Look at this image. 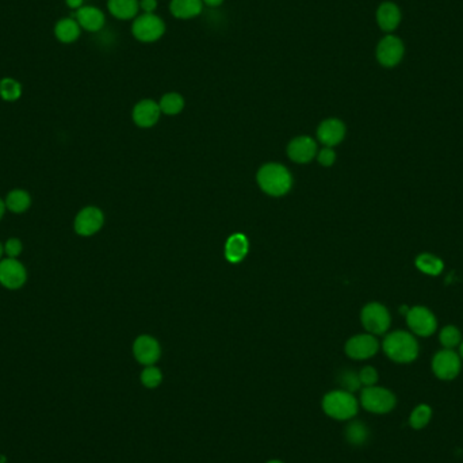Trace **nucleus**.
Here are the masks:
<instances>
[{
  "instance_id": "nucleus-23",
  "label": "nucleus",
  "mask_w": 463,
  "mask_h": 463,
  "mask_svg": "<svg viewBox=\"0 0 463 463\" xmlns=\"http://www.w3.org/2000/svg\"><path fill=\"white\" fill-rule=\"evenodd\" d=\"M344 437L350 446L362 447L370 440V429L364 423L353 419L344 428Z\"/></svg>"
},
{
  "instance_id": "nucleus-38",
  "label": "nucleus",
  "mask_w": 463,
  "mask_h": 463,
  "mask_svg": "<svg viewBox=\"0 0 463 463\" xmlns=\"http://www.w3.org/2000/svg\"><path fill=\"white\" fill-rule=\"evenodd\" d=\"M6 204H4V199H1L0 198V219L3 218V215H4V213H6Z\"/></svg>"
},
{
  "instance_id": "nucleus-29",
  "label": "nucleus",
  "mask_w": 463,
  "mask_h": 463,
  "mask_svg": "<svg viewBox=\"0 0 463 463\" xmlns=\"http://www.w3.org/2000/svg\"><path fill=\"white\" fill-rule=\"evenodd\" d=\"M439 342L443 346V348L455 350L462 343V333L455 325H446L444 328L440 329Z\"/></svg>"
},
{
  "instance_id": "nucleus-3",
  "label": "nucleus",
  "mask_w": 463,
  "mask_h": 463,
  "mask_svg": "<svg viewBox=\"0 0 463 463\" xmlns=\"http://www.w3.org/2000/svg\"><path fill=\"white\" fill-rule=\"evenodd\" d=\"M256 180L262 191L270 197H282L293 186L290 171L278 163H268L260 167L256 174Z\"/></svg>"
},
{
  "instance_id": "nucleus-18",
  "label": "nucleus",
  "mask_w": 463,
  "mask_h": 463,
  "mask_svg": "<svg viewBox=\"0 0 463 463\" xmlns=\"http://www.w3.org/2000/svg\"><path fill=\"white\" fill-rule=\"evenodd\" d=\"M248 250L250 243L247 236L243 233H235L228 237L224 248V255L229 263L237 264L246 259Z\"/></svg>"
},
{
  "instance_id": "nucleus-35",
  "label": "nucleus",
  "mask_w": 463,
  "mask_h": 463,
  "mask_svg": "<svg viewBox=\"0 0 463 463\" xmlns=\"http://www.w3.org/2000/svg\"><path fill=\"white\" fill-rule=\"evenodd\" d=\"M157 7V0H140V8L144 14H153Z\"/></svg>"
},
{
  "instance_id": "nucleus-41",
  "label": "nucleus",
  "mask_w": 463,
  "mask_h": 463,
  "mask_svg": "<svg viewBox=\"0 0 463 463\" xmlns=\"http://www.w3.org/2000/svg\"><path fill=\"white\" fill-rule=\"evenodd\" d=\"M4 255V250H3V244L0 243V257Z\"/></svg>"
},
{
  "instance_id": "nucleus-17",
  "label": "nucleus",
  "mask_w": 463,
  "mask_h": 463,
  "mask_svg": "<svg viewBox=\"0 0 463 463\" xmlns=\"http://www.w3.org/2000/svg\"><path fill=\"white\" fill-rule=\"evenodd\" d=\"M160 107L152 99H144L133 108V121L140 128H152L160 118Z\"/></svg>"
},
{
  "instance_id": "nucleus-11",
  "label": "nucleus",
  "mask_w": 463,
  "mask_h": 463,
  "mask_svg": "<svg viewBox=\"0 0 463 463\" xmlns=\"http://www.w3.org/2000/svg\"><path fill=\"white\" fill-rule=\"evenodd\" d=\"M28 281L26 267L12 257L0 260V285L8 290H18Z\"/></svg>"
},
{
  "instance_id": "nucleus-26",
  "label": "nucleus",
  "mask_w": 463,
  "mask_h": 463,
  "mask_svg": "<svg viewBox=\"0 0 463 463\" xmlns=\"http://www.w3.org/2000/svg\"><path fill=\"white\" fill-rule=\"evenodd\" d=\"M22 97V84L12 77L0 80V98L6 102H17Z\"/></svg>"
},
{
  "instance_id": "nucleus-32",
  "label": "nucleus",
  "mask_w": 463,
  "mask_h": 463,
  "mask_svg": "<svg viewBox=\"0 0 463 463\" xmlns=\"http://www.w3.org/2000/svg\"><path fill=\"white\" fill-rule=\"evenodd\" d=\"M357 374H359V380H360V384H362L363 388L374 386V385H377V382L380 380V374H378L377 368L373 367V366H364Z\"/></svg>"
},
{
  "instance_id": "nucleus-15",
  "label": "nucleus",
  "mask_w": 463,
  "mask_h": 463,
  "mask_svg": "<svg viewBox=\"0 0 463 463\" xmlns=\"http://www.w3.org/2000/svg\"><path fill=\"white\" fill-rule=\"evenodd\" d=\"M75 19L80 25L81 29L97 33L101 32L106 23V18L102 10L94 6H83L75 11Z\"/></svg>"
},
{
  "instance_id": "nucleus-30",
  "label": "nucleus",
  "mask_w": 463,
  "mask_h": 463,
  "mask_svg": "<svg viewBox=\"0 0 463 463\" xmlns=\"http://www.w3.org/2000/svg\"><path fill=\"white\" fill-rule=\"evenodd\" d=\"M140 381H141V384L145 388L156 389L163 382V373L155 364L145 366V368L141 371V375H140Z\"/></svg>"
},
{
  "instance_id": "nucleus-5",
  "label": "nucleus",
  "mask_w": 463,
  "mask_h": 463,
  "mask_svg": "<svg viewBox=\"0 0 463 463\" xmlns=\"http://www.w3.org/2000/svg\"><path fill=\"white\" fill-rule=\"evenodd\" d=\"M360 321L367 333L380 336L385 335L389 331L392 317L385 305L380 302H370L362 309Z\"/></svg>"
},
{
  "instance_id": "nucleus-27",
  "label": "nucleus",
  "mask_w": 463,
  "mask_h": 463,
  "mask_svg": "<svg viewBox=\"0 0 463 463\" xmlns=\"http://www.w3.org/2000/svg\"><path fill=\"white\" fill-rule=\"evenodd\" d=\"M431 419H432V408L427 404H420L412 411L408 422H409V426L413 429L420 431L427 427L431 423Z\"/></svg>"
},
{
  "instance_id": "nucleus-33",
  "label": "nucleus",
  "mask_w": 463,
  "mask_h": 463,
  "mask_svg": "<svg viewBox=\"0 0 463 463\" xmlns=\"http://www.w3.org/2000/svg\"><path fill=\"white\" fill-rule=\"evenodd\" d=\"M3 250H4V255L7 257H12V259H18V256L22 253L23 250V246H22V242L17 237H11L8 239L4 246H3Z\"/></svg>"
},
{
  "instance_id": "nucleus-13",
  "label": "nucleus",
  "mask_w": 463,
  "mask_h": 463,
  "mask_svg": "<svg viewBox=\"0 0 463 463\" xmlns=\"http://www.w3.org/2000/svg\"><path fill=\"white\" fill-rule=\"evenodd\" d=\"M133 355L143 366H152L160 359L161 348L155 337L141 335L133 343Z\"/></svg>"
},
{
  "instance_id": "nucleus-37",
  "label": "nucleus",
  "mask_w": 463,
  "mask_h": 463,
  "mask_svg": "<svg viewBox=\"0 0 463 463\" xmlns=\"http://www.w3.org/2000/svg\"><path fill=\"white\" fill-rule=\"evenodd\" d=\"M205 4H208L209 7H217V6H219L224 0H202Z\"/></svg>"
},
{
  "instance_id": "nucleus-10",
  "label": "nucleus",
  "mask_w": 463,
  "mask_h": 463,
  "mask_svg": "<svg viewBox=\"0 0 463 463\" xmlns=\"http://www.w3.org/2000/svg\"><path fill=\"white\" fill-rule=\"evenodd\" d=\"M344 351L347 357L354 360H367L377 355L380 351V342L371 333H360L347 340Z\"/></svg>"
},
{
  "instance_id": "nucleus-39",
  "label": "nucleus",
  "mask_w": 463,
  "mask_h": 463,
  "mask_svg": "<svg viewBox=\"0 0 463 463\" xmlns=\"http://www.w3.org/2000/svg\"><path fill=\"white\" fill-rule=\"evenodd\" d=\"M458 354H460V357H461V359L463 360V340L462 343L460 344V353H458Z\"/></svg>"
},
{
  "instance_id": "nucleus-16",
  "label": "nucleus",
  "mask_w": 463,
  "mask_h": 463,
  "mask_svg": "<svg viewBox=\"0 0 463 463\" xmlns=\"http://www.w3.org/2000/svg\"><path fill=\"white\" fill-rule=\"evenodd\" d=\"M317 137L325 146L333 148L344 140L346 125L337 118H328L321 122L317 129Z\"/></svg>"
},
{
  "instance_id": "nucleus-8",
  "label": "nucleus",
  "mask_w": 463,
  "mask_h": 463,
  "mask_svg": "<svg viewBox=\"0 0 463 463\" xmlns=\"http://www.w3.org/2000/svg\"><path fill=\"white\" fill-rule=\"evenodd\" d=\"M105 224V214L97 206H86L75 217V232L81 237L97 235Z\"/></svg>"
},
{
  "instance_id": "nucleus-21",
  "label": "nucleus",
  "mask_w": 463,
  "mask_h": 463,
  "mask_svg": "<svg viewBox=\"0 0 463 463\" xmlns=\"http://www.w3.org/2000/svg\"><path fill=\"white\" fill-rule=\"evenodd\" d=\"M204 10L202 0H171L170 11L178 19H191L198 17Z\"/></svg>"
},
{
  "instance_id": "nucleus-1",
  "label": "nucleus",
  "mask_w": 463,
  "mask_h": 463,
  "mask_svg": "<svg viewBox=\"0 0 463 463\" xmlns=\"http://www.w3.org/2000/svg\"><path fill=\"white\" fill-rule=\"evenodd\" d=\"M382 350L394 363L408 364L419 357V343L412 332L394 331L384 339Z\"/></svg>"
},
{
  "instance_id": "nucleus-4",
  "label": "nucleus",
  "mask_w": 463,
  "mask_h": 463,
  "mask_svg": "<svg viewBox=\"0 0 463 463\" xmlns=\"http://www.w3.org/2000/svg\"><path fill=\"white\" fill-rule=\"evenodd\" d=\"M359 405L373 415H388L397 405L395 394L382 386H367L360 391Z\"/></svg>"
},
{
  "instance_id": "nucleus-24",
  "label": "nucleus",
  "mask_w": 463,
  "mask_h": 463,
  "mask_svg": "<svg viewBox=\"0 0 463 463\" xmlns=\"http://www.w3.org/2000/svg\"><path fill=\"white\" fill-rule=\"evenodd\" d=\"M55 37L63 43L75 42L81 33V28L75 18H63L55 25Z\"/></svg>"
},
{
  "instance_id": "nucleus-9",
  "label": "nucleus",
  "mask_w": 463,
  "mask_h": 463,
  "mask_svg": "<svg viewBox=\"0 0 463 463\" xmlns=\"http://www.w3.org/2000/svg\"><path fill=\"white\" fill-rule=\"evenodd\" d=\"M406 324L408 328L413 335L428 337L433 335L437 329V320L435 315L426 308V306H413L409 308V312L406 313Z\"/></svg>"
},
{
  "instance_id": "nucleus-22",
  "label": "nucleus",
  "mask_w": 463,
  "mask_h": 463,
  "mask_svg": "<svg viewBox=\"0 0 463 463\" xmlns=\"http://www.w3.org/2000/svg\"><path fill=\"white\" fill-rule=\"evenodd\" d=\"M4 204L6 209L11 213H25L32 206V195L23 188H14L7 194Z\"/></svg>"
},
{
  "instance_id": "nucleus-36",
  "label": "nucleus",
  "mask_w": 463,
  "mask_h": 463,
  "mask_svg": "<svg viewBox=\"0 0 463 463\" xmlns=\"http://www.w3.org/2000/svg\"><path fill=\"white\" fill-rule=\"evenodd\" d=\"M66 3L72 10H79L80 7H83V0H66Z\"/></svg>"
},
{
  "instance_id": "nucleus-28",
  "label": "nucleus",
  "mask_w": 463,
  "mask_h": 463,
  "mask_svg": "<svg viewBox=\"0 0 463 463\" xmlns=\"http://www.w3.org/2000/svg\"><path fill=\"white\" fill-rule=\"evenodd\" d=\"M160 111L166 115H178L184 108V99L178 92H168L159 102Z\"/></svg>"
},
{
  "instance_id": "nucleus-7",
  "label": "nucleus",
  "mask_w": 463,
  "mask_h": 463,
  "mask_svg": "<svg viewBox=\"0 0 463 463\" xmlns=\"http://www.w3.org/2000/svg\"><path fill=\"white\" fill-rule=\"evenodd\" d=\"M166 32V25L156 14H143L137 17L132 26V33L141 42H156Z\"/></svg>"
},
{
  "instance_id": "nucleus-6",
  "label": "nucleus",
  "mask_w": 463,
  "mask_h": 463,
  "mask_svg": "<svg viewBox=\"0 0 463 463\" xmlns=\"http://www.w3.org/2000/svg\"><path fill=\"white\" fill-rule=\"evenodd\" d=\"M462 368V359L454 350L443 348L432 359V373L440 381L455 380Z\"/></svg>"
},
{
  "instance_id": "nucleus-2",
  "label": "nucleus",
  "mask_w": 463,
  "mask_h": 463,
  "mask_svg": "<svg viewBox=\"0 0 463 463\" xmlns=\"http://www.w3.org/2000/svg\"><path fill=\"white\" fill-rule=\"evenodd\" d=\"M359 400L354 393L336 389L322 397L321 408L324 413L337 422H350L357 415Z\"/></svg>"
},
{
  "instance_id": "nucleus-19",
  "label": "nucleus",
  "mask_w": 463,
  "mask_h": 463,
  "mask_svg": "<svg viewBox=\"0 0 463 463\" xmlns=\"http://www.w3.org/2000/svg\"><path fill=\"white\" fill-rule=\"evenodd\" d=\"M377 22L378 26L386 33L395 30L401 22V11L398 6L392 1L382 3L377 10Z\"/></svg>"
},
{
  "instance_id": "nucleus-12",
  "label": "nucleus",
  "mask_w": 463,
  "mask_h": 463,
  "mask_svg": "<svg viewBox=\"0 0 463 463\" xmlns=\"http://www.w3.org/2000/svg\"><path fill=\"white\" fill-rule=\"evenodd\" d=\"M405 48L402 41L395 36L382 38L377 46V60L385 68H393L398 66L404 59Z\"/></svg>"
},
{
  "instance_id": "nucleus-25",
  "label": "nucleus",
  "mask_w": 463,
  "mask_h": 463,
  "mask_svg": "<svg viewBox=\"0 0 463 463\" xmlns=\"http://www.w3.org/2000/svg\"><path fill=\"white\" fill-rule=\"evenodd\" d=\"M415 264L416 267L427 274V275H432V277H437L440 275V273L443 271L444 268V263L440 257L432 255V253H428V252H424V253H420L416 260H415Z\"/></svg>"
},
{
  "instance_id": "nucleus-20",
  "label": "nucleus",
  "mask_w": 463,
  "mask_h": 463,
  "mask_svg": "<svg viewBox=\"0 0 463 463\" xmlns=\"http://www.w3.org/2000/svg\"><path fill=\"white\" fill-rule=\"evenodd\" d=\"M108 12L121 21L133 19L140 10L139 0H107Z\"/></svg>"
},
{
  "instance_id": "nucleus-31",
  "label": "nucleus",
  "mask_w": 463,
  "mask_h": 463,
  "mask_svg": "<svg viewBox=\"0 0 463 463\" xmlns=\"http://www.w3.org/2000/svg\"><path fill=\"white\" fill-rule=\"evenodd\" d=\"M337 382H339L340 389L346 391V392L355 393L360 391V388H362L359 374L353 371V370L342 371L339 378H337Z\"/></svg>"
},
{
  "instance_id": "nucleus-34",
  "label": "nucleus",
  "mask_w": 463,
  "mask_h": 463,
  "mask_svg": "<svg viewBox=\"0 0 463 463\" xmlns=\"http://www.w3.org/2000/svg\"><path fill=\"white\" fill-rule=\"evenodd\" d=\"M317 159L322 167H331L335 164L336 161V153L332 148L329 146H324L320 152L317 153Z\"/></svg>"
},
{
  "instance_id": "nucleus-14",
  "label": "nucleus",
  "mask_w": 463,
  "mask_h": 463,
  "mask_svg": "<svg viewBox=\"0 0 463 463\" xmlns=\"http://www.w3.org/2000/svg\"><path fill=\"white\" fill-rule=\"evenodd\" d=\"M287 155L294 163H309L317 156V144L309 136L295 137L287 145Z\"/></svg>"
},
{
  "instance_id": "nucleus-40",
  "label": "nucleus",
  "mask_w": 463,
  "mask_h": 463,
  "mask_svg": "<svg viewBox=\"0 0 463 463\" xmlns=\"http://www.w3.org/2000/svg\"><path fill=\"white\" fill-rule=\"evenodd\" d=\"M267 463H285L282 462V461H279V460H271V461H268Z\"/></svg>"
}]
</instances>
